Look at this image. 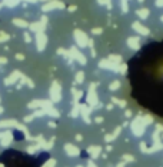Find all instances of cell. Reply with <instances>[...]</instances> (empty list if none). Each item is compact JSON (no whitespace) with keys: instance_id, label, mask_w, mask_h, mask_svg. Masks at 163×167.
<instances>
[{"instance_id":"6da1fadb","label":"cell","mask_w":163,"mask_h":167,"mask_svg":"<svg viewBox=\"0 0 163 167\" xmlns=\"http://www.w3.org/2000/svg\"><path fill=\"white\" fill-rule=\"evenodd\" d=\"M119 167H123V164H119Z\"/></svg>"},{"instance_id":"7a4b0ae2","label":"cell","mask_w":163,"mask_h":167,"mask_svg":"<svg viewBox=\"0 0 163 167\" xmlns=\"http://www.w3.org/2000/svg\"><path fill=\"white\" fill-rule=\"evenodd\" d=\"M0 167H3V166H1V164H0Z\"/></svg>"}]
</instances>
